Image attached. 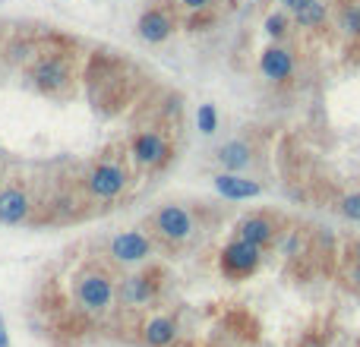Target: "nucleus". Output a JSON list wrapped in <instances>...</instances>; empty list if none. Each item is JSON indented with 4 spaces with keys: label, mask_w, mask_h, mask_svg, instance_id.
I'll list each match as a JSON object with an SVG mask.
<instances>
[{
    "label": "nucleus",
    "mask_w": 360,
    "mask_h": 347,
    "mask_svg": "<svg viewBox=\"0 0 360 347\" xmlns=\"http://www.w3.org/2000/svg\"><path fill=\"white\" fill-rule=\"evenodd\" d=\"M73 297H76V307L88 316H104L111 307H114V297H117V284H114V275L102 266H88L76 275V284H73Z\"/></svg>",
    "instance_id": "obj_1"
},
{
    "label": "nucleus",
    "mask_w": 360,
    "mask_h": 347,
    "mask_svg": "<svg viewBox=\"0 0 360 347\" xmlns=\"http://www.w3.org/2000/svg\"><path fill=\"white\" fill-rule=\"evenodd\" d=\"M29 76H32L35 89H41L45 95H63V92L73 86L76 70L67 54H61V51H45V54L35 57Z\"/></svg>",
    "instance_id": "obj_2"
},
{
    "label": "nucleus",
    "mask_w": 360,
    "mask_h": 347,
    "mask_svg": "<svg viewBox=\"0 0 360 347\" xmlns=\"http://www.w3.org/2000/svg\"><path fill=\"white\" fill-rule=\"evenodd\" d=\"M127 186H130V170L120 161H111V158L92 164V170L86 174V193L92 199H98V202L120 199L127 193Z\"/></svg>",
    "instance_id": "obj_3"
},
{
    "label": "nucleus",
    "mask_w": 360,
    "mask_h": 347,
    "mask_svg": "<svg viewBox=\"0 0 360 347\" xmlns=\"http://www.w3.org/2000/svg\"><path fill=\"white\" fill-rule=\"evenodd\" d=\"M259 266H263V246L246 243L240 237H234L221 250V256H218V268H221L224 278H231V281L250 278V275H256Z\"/></svg>",
    "instance_id": "obj_4"
},
{
    "label": "nucleus",
    "mask_w": 360,
    "mask_h": 347,
    "mask_svg": "<svg viewBox=\"0 0 360 347\" xmlns=\"http://www.w3.org/2000/svg\"><path fill=\"white\" fill-rule=\"evenodd\" d=\"M152 231H155V237H162L164 243L177 246V243H187V240L193 237L196 221H193V215L184 209V205L168 202L152 215Z\"/></svg>",
    "instance_id": "obj_5"
},
{
    "label": "nucleus",
    "mask_w": 360,
    "mask_h": 347,
    "mask_svg": "<svg viewBox=\"0 0 360 347\" xmlns=\"http://www.w3.org/2000/svg\"><path fill=\"white\" fill-rule=\"evenodd\" d=\"M130 155H133V161H136L139 168L155 170L171 161V145H168V139H164V133L143 129V133H136L133 143H130Z\"/></svg>",
    "instance_id": "obj_6"
},
{
    "label": "nucleus",
    "mask_w": 360,
    "mask_h": 347,
    "mask_svg": "<svg viewBox=\"0 0 360 347\" xmlns=\"http://www.w3.org/2000/svg\"><path fill=\"white\" fill-rule=\"evenodd\" d=\"M108 256L120 266H136V262H146L152 256V237L143 231H120L111 237L108 243Z\"/></svg>",
    "instance_id": "obj_7"
},
{
    "label": "nucleus",
    "mask_w": 360,
    "mask_h": 347,
    "mask_svg": "<svg viewBox=\"0 0 360 347\" xmlns=\"http://www.w3.org/2000/svg\"><path fill=\"white\" fill-rule=\"evenodd\" d=\"M174 29H177V16L171 13L168 7L143 10V16H139V22H136V35L146 45H162V41H168L171 35H174Z\"/></svg>",
    "instance_id": "obj_8"
},
{
    "label": "nucleus",
    "mask_w": 360,
    "mask_h": 347,
    "mask_svg": "<svg viewBox=\"0 0 360 347\" xmlns=\"http://www.w3.org/2000/svg\"><path fill=\"white\" fill-rule=\"evenodd\" d=\"M32 215V196L22 184H7L0 186V225H22Z\"/></svg>",
    "instance_id": "obj_9"
},
{
    "label": "nucleus",
    "mask_w": 360,
    "mask_h": 347,
    "mask_svg": "<svg viewBox=\"0 0 360 347\" xmlns=\"http://www.w3.org/2000/svg\"><path fill=\"white\" fill-rule=\"evenodd\" d=\"M212 184H215L218 196L231 199V202H244V199L263 196V184H259V180H250V177H244V174H231V170L215 174V177H212Z\"/></svg>",
    "instance_id": "obj_10"
},
{
    "label": "nucleus",
    "mask_w": 360,
    "mask_h": 347,
    "mask_svg": "<svg viewBox=\"0 0 360 347\" xmlns=\"http://www.w3.org/2000/svg\"><path fill=\"white\" fill-rule=\"evenodd\" d=\"M237 237L265 250V246H272L275 237H279V225L272 221V215H246L237 225Z\"/></svg>",
    "instance_id": "obj_11"
},
{
    "label": "nucleus",
    "mask_w": 360,
    "mask_h": 347,
    "mask_svg": "<svg viewBox=\"0 0 360 347\" xmlns=\"http://www.w3.org/2000/svg\"><path fill=\"white\" fill-rule=\"evenodd\" d=\"M158 293V281L155 275L149 272H139V275H130V278H123L120 284V303H127V307H146V303H152Z\"/></svg>",
    "instance_id": "obj_12"
},
{
    "label": "nucleus",
    "mask_w": 360,
    "mask_h": 347,
    "mask_svg": "<svg viewBox=\"0 0 360 347\" xmlns=\"http://www.w3.org/2000/svg\"><path fill=\"white\" fill-rule=\"evenodd\" d=\"M259 70H263L265 79L285 82V79H291V73H294V54L288 48L272 45V48H265L263 54H259Z\"/></svg>",
    "instance_id": "obj_13"
},
{
    "label": "nucleus",
    "mask_w": 360,
    "mask_h": 347,
    "mask_svg": "<svg viewBox=\"0 0 360 347\" xmlns=\"http://www.w3.org/2000/svg\"><path fill=\"white\" fill-rule=\"evenodd\" d=\"M177 341V322L171 316H152L143 325V344L146 347H171Z\"/></svg>",
    "instance_id": "obj_14"
},
{
    "label": "nucleus",
    "mask_w": 360,
    "mask_h": 347,
    "mask_svg": "<svg viewBox=\"0 0 360 347\" xmlns=\"http://www.w3.org/2000/svg\"><path fill=\"white\" fill-rule=\"evenodd\" d=\"M218 164H221L224 170H231V174H240L244 168H250L253 161V149L244 143V139H231V143H224L221 149H218Z\"/></svg>",
    "instance_id": "obj_15"
},
{
    "label": "nucleus",
    "mask_w": 360,
    "mask_h": 347,
    "mask_svg": "<svg viewBox=\"0 0 360 347\" xmlns=\"http://www.w3.org/2000/svg\"><path fill=\"white\" fill-rule=\"evenodd\" d=\"M329 19V10L326 3H320V0H310V3H304V7L294 13V22L304 29H322Z\"/></svg>",
    "instance_id": "obj_16"
},
{
    "label": "nucleus",
    "mask_w": 360,
    "mask_h": 347,
    "mask_svg": "<svg viewBox=\"0 0 360 347\" xmlns=\"http://www.w3.org/2000/svg\"><path fill=\"white\" fill-rule=\"evenodd\" d=\"M196 127H199V133L203 136H212L218 129V111H215V104H199L196 108Z\"/></svg>",
    "instance_id": "obj_17"
},
{
    "label": "nucleus",
    "mask_w": 360,
    "mask_h": 347,
    "mask_svg": "<svg viewBox=\"0 0 360 347\" xmlns=\"http://www.w3.org/2000/svg\"><path fill=\"white\" fill-rule=\"evenodd\" d=\"M265 32L272 35V38H285L288 35V10L265 16Z\"/></svg>",
    "instance_id": "obj_18"
},
{
    "label": "nucleus",
    "mask_w": 360,
    "mask_h": 347,
    "mask_svg": "<svg viewBox=\"0 0 360 347\" xmlns=\"http://www.w3.org/2000/svg\"><path fill=\"white\" fill-rule=\"evenodd\" d=\"M338 211L345 215V218L360 221V193H351V196L341 199V202H338Z\"/></svg>",
    "instance_id": "obj_19"
},
{
    "label": "nucleus",
    "mask_w": 360,
    "mask_h": 347,
    "mask_svg": "<svg viewBox=\"0 0 360 347\" xmlns=\"http://www.w3.org/2000/svg\"><path fill=\"white\" fill-rule=\"evenodd\" d=\"M345 29L351 35H360V3H351L345 7Z\"/></svg>",
    "instance_id": "obj_20"
},
{
    "label": "nucleus",
    "mask_w": 360,
    "mask_h": 347,
    "mask_svg": "<svg viewBox=\"0 0 360 347\" xmlns=\"http://www.w3.org/2000/svg\"><path fill=\"white\" fill-rule=\"evenodd\" d=\"M180 3H184L187 10H193V13H196V10H209L215 0H180Z\"/></svg>",
    "instance_id": "obj_21"
},
{
    "label": "nucleus",
    "mask_w": 360,
    "mask_h": 347,
    "mask_svg": "<svg viewBox=\"0 0 360 347\" xmlns=\"http://www.w3.org/2000/svg\"><path fill=\"white\" fill-rule=\"evenodd\" d=\"M279 3L288 10V13H297V10L304 7V3H310V0H279Z\"/></svg>",
    "instance_id": "obj_22"
},
{
    "label": "nucleus",
    "mask_w": 360,
    "mask_h": 347,
    "mask_svg": "<svg viewBox=\"0 0 360 347\" xmlns=\"http://www.w3.org/2000/svg\"><path fill=\"white\" fill-rule=\"evenodd\" d=\"M0 347H10V332H7V322L0 316Z\"/></svg>",
    "instance_id": "obj_23"
},
{
    "label": "nucleus",
    "mask_w": 360,
    "mask_h": 347,
    "mask_svg": "<svg viewBox=\"0 0 360 347\" xmlns=\"http://www.w3.org/2000/svg\"><path fill=\"white\" fill-rule=\"evenodd\" d=\"M354 259H357V266H360V240H357V246H354Z\"/></svg>",
    "instance_id": "obj_24"
}]
</instances>
